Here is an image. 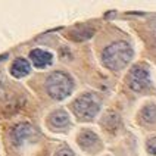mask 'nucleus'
<instances>
[{
  "label": "nucleus",
  "mask_w": 156,
  "mask_h": 156,
  "mask_svg": "<svg viewBox=\"0 0 156 156\" xmlns=\"http://www.w3.org/2000/svg\"><path fill=\"white\" fill-rule=\"evenodd\" d=\"M133 58V49L127 41H115L109 44L102 53L105 66L112 71H119L128 65Z\"/></svg>",
  "instance_id": "1"
},
{
  "label": "nucleus",
  "mask_w": 156,
  "mask_h": 156,
  "mask_svg": "<svg viewBox=\"0 0 156 156\" xmlns=\"http://www.w3.org/2000/svg\"><path fill=\"white\" fill-rule=\"evenodd\" d=\"M72 80H71L65 72H53L49 75L46 81V90L52 99L62 100L65 97H68L72 91Z\"/></svg>",
  "instance_id": "2"
},
{
  "label": "nucleus",
  "mask_w": 156,
  "mask_h": 156,
  "mask_svg": "<svg viewBox=\"0 0 156 156\" xmlns=\"http://www.w3.org/2000/svg\"><path fill=\"white\" fill-rule=\"evenodd\" d=\"M72 111L78 118H81L84 121H90L100 111V100L93 93H86L74 100Z\"/></svg>",
  "instance_id": "3"
},
{
  "label": "nucleus",
  "mask_w": 156,
  "mask_h": 156,
  "mask_svg": "<svg viewBox=\"0 0 156 156\" xmlns=\"http://www.w3.org/2000/svg\"><path fill=\"white\" fill-rule=\"evenodd\" d=\"M128 84H130V88L134 91H143L144 88H147L150 86V74H149L147 68L141 65H136L130 71Z\"/></svg>",
  "instance_id": "4"
},
{
  "label": "nucleus",
  "mask_w": 156,
  "mask_h": 156,
  "mask_svg": "<svg viewBox=\"0 0 156 156\" xmlns=\"http://www.w3.org/2000/svg\"><path fill=\"white\" fill-rule=\"evenodd\" d=\"M34 137H35V130L30 124H21V125L15 127L13 131H12V140L18 146L25 144L27 141H31Z\"/></svg>",
  "instance_id": "5"
},
{
  "label": "nucleus",
  "mask_w": 156,
  "mask_h": 156,
  "mask_svg": "<svg viewBox=\"0 0 156 156\" xmlns=\"http://www.w3.org/2000/svg\"><path fill=\"white\" fill-rule=\"evenodd\" d=\"M30 58H31V61H33L35 68H44V66L52 63V55L49 52H46V50H41V49L31 50Z\"/></svg>",
  "instance_id": "6"
},
{
  "label": "nucleus",
  "mask_w": 156,
  "mask_h": 156,
  "mask_svg": "<svg viewBox=\"0 0 156 156\" xmlns=\"http://www.w3.org/2000/svg\"><path fill=\"white\" fill-rule=\"evenodd\" d=\"M78 144L84 150H91V149H94L99 144V137L93 131H83L78 136Z\"/></svg>",
  "instance_id": "7"
},
{
  "label": "nucleus",
  "mask_w": 156,
  "mask_h": 156,
  "mask_svg": "<svg viewBox=\"0 0 156 156\" xmlns=\"http://www.w3.org/2000/svg\"><path fill=\"white\" fill-rule=\"evenodd\" d=\"M30 71H31L30 62L27 61V59H24V58H18V59H15L13 63H12L10 74L16 78H22V77H25Z\"/></svg>",
  "instance_id": "8"
},
{
  "label": "nucleus",
  "mask_w": 156,
  "mask_h": 156,
  "mask_svg": "<svg viewBox=\"0 0 156 156\" xmlns=\"http://www.w3.org/2000/svg\"><path fill=\"white\" fill-rule=\"evenodd\" d=\"M50 124L53 127H58V128H65L69 125V116L65 111H55L50 115Z\"/></svg>",
  "instance_id": "9"
},
{
  "label": "nucleus",
  "mask_w": 156,
  "mask_h": 156,
  "mask_svg": "<svg viewBox=\"0 0 156 156\" xmlns=\"http://www.w3.org/2000/svg\"><path fill=\"white\" fill-rule=\"evenodd\" d=\"M141 119L147 124H155L156 122V106L155 105H146L141 112H140Z\"/></svg>",
  "instance_id": "10"
},
{
  "label": "nucleus",
  "mask_w": 156,
  "mask_h": 156,
  "mask_svg": "<svg viewBox=\"0 0 156 156\" xmlns=\"http://www.w3.org/2000/svg\"><path fill=\"white\" fill-rule=\"evenodd\" d=\"M146 149L150 155H156V137L153 139H149L147 143H146Z\"/></svg>",
  "instance_id": "11"
},
{
  "label": "nucleus",
  "mask_w": 156,
  "mask_h": 156,
  "mask_svg": "<svg viewBox=\"0 0 156 156\" xmlns=\"http://www.w3.org/2000/svg\"><path fill=\"white\" fill-rule=\"evenodd\" d=\"M55 156H74V152L69 147H62L55 153Z\"/></svg>",
  "instance_id": "12"
},
{
  "label": "nucleus",
  "mask_w": 156,
  "mask_h": 156,
  "mask_svg": "<svg viewBox=\"0 0 156 156\" xmlns=\"http://www.w3.org/2000/svg\"><path fill=\"white\" fill-rule=\"evenodd\" d=\"M150 30L153 31V34L156 35V19H153L152 22H150Z\"/></svg>",
  "instance_id": "13"
}]
</instances>
